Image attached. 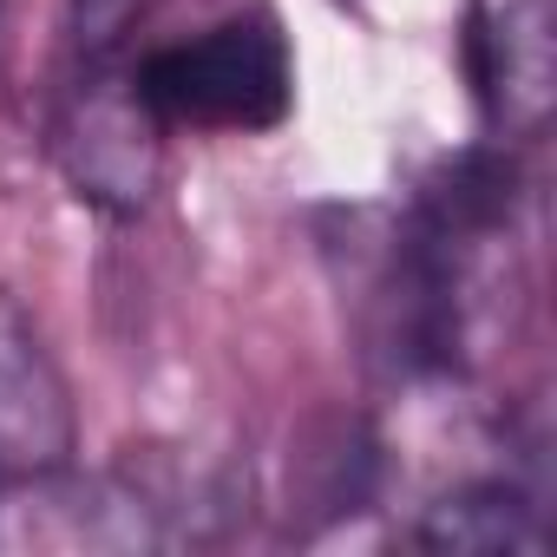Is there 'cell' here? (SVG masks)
<instances>
[{
	"instance_id": "obj_2",
	"label": "cell",
	"mask_w": 557,
	"mask_h": 557,
	"mask_svg": "<svg viewBox=\"0 0 557 557\" xmlns=\"http://www.w3.org/2000/svg\"><path fill=\"white\" fill-rule=\"evenodd\" d=\"M79 453L73 387L14 289H0V492L60 485Z\"/></svg>"
},
{
	"instance_id": "obj_5",
	"label": "cell",
	"mask_w": 557,
	"mask_h": 557,
	"mask_svg": "<svg viewBox=\"0 0 557 557\" xmlns=\"http://www.w3.org/2000/svg\"><path fill=\"white\" fill-rule=\"evenodd\" d=\"M413 544L453 557H498V550L511 557V550H544V518L518 479H466L420 511Z\"/></svg>"
},
{
	"instance_id": "obj_3",
	"label": "cell",
	"mask_w": 557,
	"mask_h": 557,
	"mask_svg": "<svg viewBox=\"0 0 557 557\" xmlns=\"http://www.w3.org/2000/svg\"><path fill=\"white\" fill-rule=\"evenodd\" d=\"M164 125L138 106L132 79H106L99 66L66 92L53 119V151L66 184L99 210H145L158 190V145Z\"/></svg>"
},
{
	"instance_id": "obj_4",
	"label": "cell",
	"mask_w": 557,
	"mask_h": 557,
	"mask_svg": "<svg viewBox=\"0 0 557 557\" xmlns=\"http://www.w3.org/2000/svg\"><path fill=\"white\" fill-rule=\"evenodd\" d=\"M466 66L485 125L505 145H531L550 125L557 53H550V0H472Z\"/></svg>"
},
{
	"instance_id": "obj_1",
	"label": "cell",
	"mask_w": 557,
	"mask_h": 557,
	"mask_svg": "<svg viewBox=\"0 0 557 557\" xmlns=\"http://www.w3.org/2000/svg\"><path fill=\"white\" fill-rule=\"evenodd\" d=\"M138 106L177 132H269L283 125L296 106V60L275 34V21H210L197 34L158 40L138 53V66L125 73Z\"/></svg>"
}]
</instances>
